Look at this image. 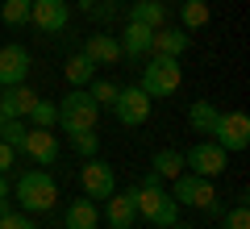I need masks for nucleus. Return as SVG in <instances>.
I'll return each mask as SVG.
<instances>
[{
	"label": "nucleus",
	"mask_w": 250,
	"mask_h": 229,
	"mask_svg": "<svg viewBox=\"0 0 250 229\" xmlns=\"http://www.w3.org/2000/svg\"><path fill=\"white\" fill-rule=\"evenodd\" d=\"M134 200H138V217L150 221L154 229H171V225L179 221V204H175V196L163 187V179L154 175V171L134 187Z\"/></svg>",
	"instance_id": "f257e3e1"
},
{
	"label": "nucleus",
	"mask_w": 250,
	"mask_h": 229,
	"mask_svg": "<svg viewBox=\"0 0 250 229\" xmlns=\"http://www.w3.org/2000/svg\"><path fill=\"white\" fill-rule=\"evenodd\" d=\"M13 200H17L21 212H29V217L50 212L54 200H59V184H54V175L46 167H34V171H25V175L13 184Z\"/></svg>",
	"instance_id": "f03ea898"
},
{
	"label": "nucleus",
	"mask_w": 250,
	"mask_h": 229,
	"mask_svg": "<svg viewBox=\"0 0 250 229\" xmlns=\"http://www.w3.org/2000/svg\"><path fill=\"white\" fill-rule=\"evenodd\" d=\"M179 83H184V67H179V59H167V54H150L142 67V80H138V88L146 92L150 100H167L179 92Z\"/></svg>",
	"instance_id": "7ed1b4c3"
},
{
	"label": "nucleus",
	"mask_w": 250,
	"mask_h": 229,
	"mask_svg": "<svg viewBox=\"0 0 250 229\" xmlns=\"http://www.w3.org/2000/svg\"><path fill=\"white\" fill-rule=\"evenodd\" d=\"M54 108H59V125H62L67 133L96 129V121H100V104L88 96V88H71Z\"/></svg>",
	"instance_id": "20e7f679"
},
{
	"label": "nucleus",
	"mask_w": 250,
	"mask_h": 229,
	"mask_svg": "<svg viewBox=\"0 0 250 229\" xmlns=\"http://www.w3.org/2000/svg\"><path fill=\"white\" fill-rule=\"evenodd\" d=\"M80 184H83V196L88 200H108V196L117 192V171H113V163H104L100 154H92V159H83V167H80Z\"/></svg>",
	"instance_id": "39448f33"
},
{
	"label": "nucleus",
	"mask_w": 250,
	"mask_h": 229,
	"mask_svg": "<svg viewBox=\"0 0 250 229\" xmlns=\"http://www.w3.org/2000/svg\"><path fill=\"white\" fill-rule=\"evenodd\" d=\"M171 196H175V204L179 208H208V204L217 200V187H213V179H205V175H192V171H179L175 179H171Z\"/></svg>",
	"instance_id": "423d86ee"
},
{
	"label": "nucleus",
	"mask_w": 250,
	"mask_h": 229,
	"mask_svg": "<svg viewBox=\"0 0 250 229\" xmlns=\"http://www.w3.org/2000/svg\"><path fill=\"white\" fill-rule=\"evenodd\" d=\"M150 108H154V100L146 96L138 83H129V88H117V100L108 104V113L121 125H146L150 121Z\"/></svg>",
	"instance_id": "0eeeda50"
},
{
	"label": "nucleus",
	"mask_w": 250,
	"mask_h": 229,
	"mask_svg": "<svg viewBox=\"0 0 250 229\" xmlns=\"http://www.w3.org/2000/svg\"><path fill=\"white\" fill-rule=\"evenodd\" d=\"M208 138H213L225 154H242V150L250 146V117L246 113H221Z\"/></svg>",
	"instance_id": "6e6552de"
},
{
	"label": "nucleus",
	"mask_w": 250,
	"mask_h": 229,
	"mask_svg": "<svg viewBox=\"0 0 250 229\" xmlns=\"http://www.w3.org/2000/svg\"><path fill=\"white\" fill-rule=\"evenodd\" d=\"M29 25L42 29L46 38L62 34L71 25V4L67 0H29Z\"/></svg>",
	"instance_id": "1a4fd4ad"
},
{
	"label": "nucleus",
	"mask_w": 250,
	"mask_h": 229,
	"mask_svg": "<svg viewBox=\"0 0 250 229\" xmlns=\"http://www.w3.org/2000/svg\"><path fill=\"white\" fill-rule=\"evenodd\" d=\"M225 159H229V154H225V150L217 146L213 138H208V142H196V146H192V150L184 154V167H192V175L217 179V175L225 171Z\"/></svg>",
	"instance_id": "9d476101"
},
{
	"label": "nucleus",
	"mask_w": 250,
	"mask_h": 229,
	"mask_svg": "<svg viewBox=\"0 0 250 229\" xmlns=\"http://www.w3.org/2000/svg\"><path fill=\"white\" fill-rule=\"evenodd\" d=\"M21 154H25L34 167H54V163H59V133L54 129H34V125H29L25 142H21Z\"/></svg>",
	"instance_id": "9b49d317"
},
{
	"label": "nucleus",
	"mask_w": 250,
	"mask_h": 229,
	"mask_svg": "<svg viewBox=\"0 0 250 229\" xmlns=\"http://www.w3.org/2000/svg\"><path fill=\"white\" fill-rule=\"evenodd\" d=\"M29 67H34V54H29L21 42H9V46H0V88L25 83Z\"/></svg>",
	"instance_id": "f8f14e48"
},
{
	"label": "nucleus",
	"mask_w": 250,
	"mask_h": 229,
	"mask_svg": "<svg viewBox=\"0 0 250 229\" xmlns=\"http://www.w3.org/2000/svg\"><path fill=\"white\" fill-rule=\"evenodd\" d=\"M100 204H104V221H108V229H134V221H138L134 187H129V192H113L108 200H100Z\"/></svg>",
	"instance_id": "ddd939ff"
},
{
	"label": "nucleus",
	"mask_w": 250,
	"mask_h": 229,
	"mask_svg": "<svg viewBox=\"0 0 250 229\" xmlns=\"http://www.w3.org/2000/svg\"><path fill=\"white\" fill-rule=\"evenodd\" d=\"M154 50V29L138 25V21H125V42H121V59H134V62H146Z\"/></svg>",
	"instance_id": "4468645a"
},
{
	"label": "nucleus",
	"mask_w": 250,
	"mask_h": 229,
	"mask_svg": "<svg viewBox=\"0 0 250 229\" xmlns=\"http://www.w3.org/2000/svg\"><path fill=\"white\" fill-rule=\"evenodd\" d=\"M83 54L92 59V67H117V62H121V42H117L113 34H88Z\"/></svg>",
	"instance_id": "2eb2a0df"
},
{
	"label": "nucleus",
	"mask_w": 250,
	"mask_h": 229,
	"mask_svg": "<svg viewBox=\"0 0 250 229\" xmlns=\"http://www.w3.org/2000/svg\"><path fill=\"white\" fill-rule=\"evenodd\" d=\"M192 46V34L179 25H159L154 29V50L150 54H167V59H184V50Z\"/></svg>",
	"instance_id": "dca6fc26"
},
{
	"label": "nucleus",
	"mask_w": 250,
	"mask_h": 229,
	"mask_svg": "<svg viewBox=\"0 0 250 229\" xmlns=\"http://www.w3.org/2000/svg\"><path fill=\"white\" fill-rule=\"evenodd\" d=\"M62 225L67 229H96L100 225V208H96V200H71L67 204V212H62Z\"/></svg>",
	"instance_id": "f3484780"
},
{
	"label": "nucleus",
	"mask_w": 250,
	"mask_h": 229,
	"mask_svg": "<svg viewBox=\"0 0 250 229\" xmlns=\"http://www.w3.org/2000/svg\"><path fill=\"white\" fill-rule=\"evenodd\" d=\"M38 92L25 88V83H13V88H0V104H4V113L9 117H25L29 108H34Z\"/></svg>",
	"instance_id": "a211bd4d"
},
{
	"label": "nucleus",
	"mask_w": 250,
	"mask_h": 229,
	"mask_svg": "<svg viewBox=\"0 0 250 229\" xmlns=\"http://www.w3.org/2000/svg\"><path fill=\"white\" fill-rule=\"evenodd\" d=\"M129 21H138L146 29H159V25H167V4L163 0H134L129 4Z\"/></svg>",
	"instance_id": "6ab92c4d"
},
{
	"label": "nucleus",
	"mask_w": 250,
	"mask_h": 229,
	"mask_svg": "<svg viewBox=\"0 0 250 229\" xmlns=\"http://www.w3.org/2000/svg\"><path fill=\"white\" fill-rule=\"evenodd\" d=\"M217 117H221V108H217L213 100H196V104L188 108V125H192V133H213Z\"/></svg>",
	"instance_id": "aec40b11"
},
{
	"label": "nucleus",
	"mask_w": 250,
	"mask_h": 229,
	"mask_svg": "<svg viewBox=\"0 0 250 229\" xmlns=\"http://www.w3.org/2000/svg\"><path fill=\"white\" fill-rule=\"evenodd\" d=\"M92 71H96V67H92V59H88L83 50H80V54H71V59L62 62V75H67V83H71V88H88Z\"/></svg>",
	"instance_id": "412c9836"
},
{
	"label": "nucleus",
	"mask_w": 250,
	"mask_h": 229,
	"mask_svg": "<svg viewBox=\"0 0 250 229\" xmlns=\"http://www.w3.org/2000/svg\"><path fill=\"white\" fill-rule=\"evenodd\" d=\"M208 25V0H184V9H179V29H200Z\"/></svg>",
	"instance_id": "4be33fe9"
},
{
	"label": "nucleus",
	"mask_w": 250,
	"mask_h": 229,
	"mask_svg": "<svg viewBox=\"0 0 250 229\" xmlns=\"http://www.w3.org/2000/svg\"><path fill=\"white\" fill-rule=\"evenodd\" d=\"M179 171H188V167H184V154L171 150V146H163L159 154H154V175H159V179H175Z\"/></svg>",
	"instance_id": "5701e85b"
},
{
	"label": "nucleus",
	"mask_w": 250,
	"mask_h": 229,
	"mask_svg": "<svg viewBox=\"0 0 250 229\" xmlns=\"http://www.w3.org/2000/svg\"><path fill=\"white\" fill-rule=\"evenodd\" d=\"M0 21L9 29H25L29 25V0H4L0 4Z\"/></svg>",
	"instance_id": "b1692460"
},
{
	"label": "nucleus",
	"mask_w": 250,
	"mask_h": 229,
	"mask_svg": "<svg viewBox=\"0 0 250 229\" xmlns=\"http://www.w3.org/2000/svg\"><path fill=\"white\" fill-rule=\"evenodd\" d=\"M25 117H29V125H34V129H54V125H59V108H54L50 100H42V96L34 100V108H29Z\"/></svg>",
	"instance_id": "393cba45"
},
{
	"label": "nucleus",
	"mask_w": 250,
	"mask_h": 229,
	"mask_svg": "<svg viewBox=\"0 0 250 229\" xmlns=\"http://www.w3.org/2000/svg\"><path fill=\"white\" fill-rule=\"evenodd\" d=\"M25 117H13V121H4L0 125V142L4 146H13V150H21V142H25Z\"/></svg>",
	"instance_id": "a878e982"
},
{
	"label": "nucleus",
	"mask_w": 250,
	"mask_h": 229,
	"mask_svg": "<svg viewBox=\"0 0 250 229\" xmlns=\"http://www.w3.org/2000/svg\"><path fill=\"white\" fill-rule=\"evenodd\" d=\"M88 96L96 100L100 108H108V104L117 100V83H113V80H88Z\"/></svg>",
	"instance_id": "bb28decb"
},
{
	"label": "nucleus",
	"mask_w": 250,
	"mask_h": 229,
	"mask_svg": "<svg viewBox=\"0 0 250 229\" xmlns=\"http://www.w3.org/2000/svg\"><path fill=\"white\" fill-rule=\"evenodd\" d=\"M71 146H75L80 159H92L100 150V138H96V129H83V133H71Z\"/></svg>",
	"instance_id": "cd10ccee"
},
{
	"label": "nucleus",
	"mask_w": 250,
	"mask_h": 229,
	"mask_svg": "<svg viewBox=\"0 0 250 229\" xmlns=\"http://www.w3.org/2000/svg\"><path fill=\"white\" fill-rule=\"evenodd\" d=\"M225 217V229H250V208H246V200H238L229 212H221Z\"/></svg>",
	"instance_id": "c85d7f7f"
},
{
	"label": "nucleus",
	"mask_w": 250,
	"mask_h": 229,
	"mask_svg": "<svg viewBox=\"0 0 250 229\" xmlns=\"http://www.w3.org/2000/svg\"><path fill=\"white\" fill-rule=\"evenodd\" d=\"M0 229H38V221L29 212H4L0 217Z\"/></svg>",
	"instance_id": "c756f323"
},
{
	"label": "nucleus",
	"mask_w": 250,
	"mask_h": 229,
	"mask_svg": "<svg viewBox=\"0 0 250 229\" xmlns=\"http://www.w3.org/2000/svg\"><path fill=\"white\" fill-rule=\"evenodd\" d=\"M13 159H17V150H13V146H4V142H0V175H9Z\"/></svg>",
	"instance_id": "7c9ffc66"
},
{
	"label": "nucleus",
	"mask_w": 250,
	"mask_h": 229,
	"mask_svg": "<svg viewBox=\"0 0 250 229\" xmlns=\"http://www.w3.org/2000/svg\"><path fill=\"white\" fill-rule=\"evenodd\" d=\"M0 200H13V184H9V175H0Z\"/></svg>",
	"instance_id": "2f4dec72"
},
{
	"label": "nucleus",
	"mask_w": 250,
	"mask_h": 229,
	"mask_svg": "<svg viewBox=\"0 0 250 229\" xmlns=\"http://www.w3.org/2000/svg\"><path fill=\"white\" fill-rule=\"evenodd\" d=\"M4 212H13V204H9V200H0V217H4Z\"/></svg>",
	"instance_id": "473e14b6"
},
{
	"label": "nucleus",
	"mask_w": 250,
	"mask_h": 229,
	"mask_svg": "<svg viewBox=\"0 0 250 229\" xmlns=\"http://www.w3.org/2000/svg\"><path fill=\"white\" fill-rule=\"evenodd\" d=\"M171 229H192V225H179V221H175V225H171Z\"/></svg>",
	"instance_id": "72a5a7b5"
}]
</instances>
